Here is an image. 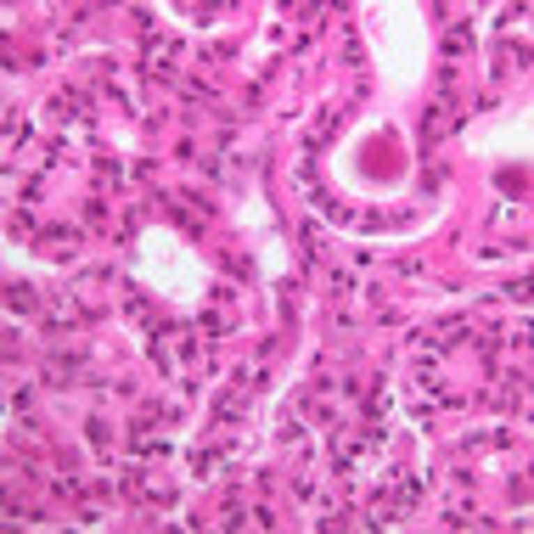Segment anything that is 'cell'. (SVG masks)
<instances>
[{
  "label": "cell",
  "mask_w": 534,
  "mask_h": 534,
  "mask_svg": "<svg viewBox=\"0 0 534 534\" xmlns=\"http://www.w3.org/2000/svg\"><path fill=\"white\" fill-rule=\"evenodd\" d=\"M467 40H473V29H467V23H456V34H450V45H444V51H467Z\"/></svg>",
  "instance_id": "cell-3"
},
{
  "label": "cell",
  "mask_w": 534,
  "mask_h": 534,
  "mask_svg": "<svg viewBox=\"0 0 534 534\" xmlns=\"http://www.w3.org/2000/svg\"><path fill=\"white\" fill-rule=\"evenodd\" d=\"M6 304H12V310H23V315H29V310H40V315H45V304H40L29 287H6Z\"/></svg>",
  "instance_id": "cell-2"
},
{
  "label": "cell",
  "mask_w": 534,
  "mask_h": 534,
  "mask_svg": "<svg viewBox=\"0 0 534 534\" xmlns=\"http://www.w3.org/2000/svg\"><path fill=\"white\" fill-rule=\"evenodd\" d=\"M501 186H506V192L517 197V192H523V169H506V174H501Z\"/></svg>",
  "instance_id": "cell-4"
},
{
  "label": "cell",
  "mask_w": 534,
  "mask_h": 534,
  "mask_svg": "<svg viewBox=\"0 0 534 534\" xmlns=\"http://www.w3.org/2000/svg\"><path fill=\"white\" fill-rule=\"evenodd\" d=\"M79 372H84V360H79V354H51V366H45V383H56V388H62V383H73Z\"/></svg>",
  "instance_id": "cell-1"
}]
</instances>
